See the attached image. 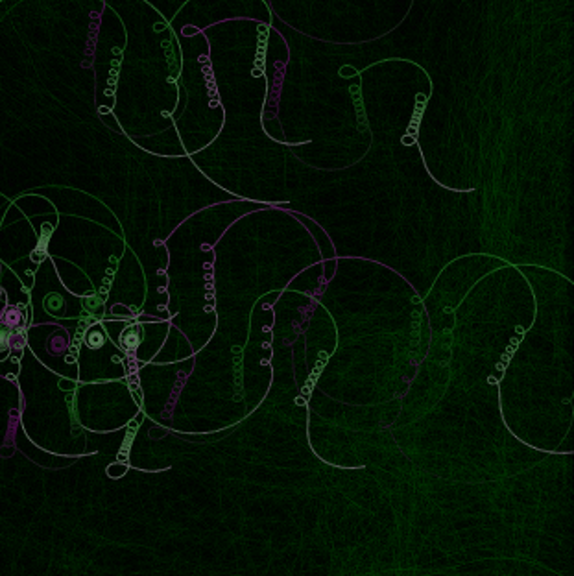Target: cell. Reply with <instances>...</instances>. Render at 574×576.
<instances>
[{
    "label": "cell",
    "instance_id": "cell-1",
    "mask_svg": "<svg viewBox=\"0 0 574 576\" xmlns=\"http://www.w3.org/2000/svg\"><path fill=\"white\" fill-rule=\"evenodd\" d=\"M87 342H89V345H91V347H100V345L104 343V334H102L100 330H92V332H89V338H87Z\"/></svg>",
    "mask_w": 574,
    "mask_h": 576
}]
</instances>
